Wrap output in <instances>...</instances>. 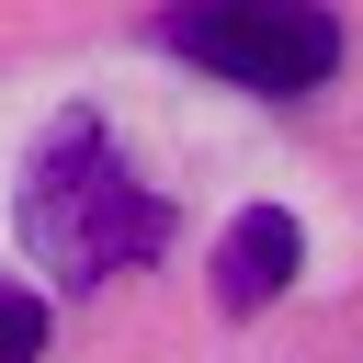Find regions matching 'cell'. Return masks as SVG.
<instances>
[{
  "mask_svg": "<svg viewBox=\"0 0 363 363\" xmlns=\"http://www.w3.org/2000/svg\"><path fill=\"white\" fill-rule=\"evenodd\" d=\"M23 238L57 284H125L136 261H159L170 204L136 182V159L102 113H57L23 159Z\"/></svg>",
  "mask_w": 363,
  "mask_h": 363,
  "instance_id": "obj_1",
  "label": "cell"
},
{
  "mask_svg": "<svg viewBox=\"0 0 363 363\" xmlns=\"http://www.w3.org/2000/svg\"><path fill=\"white\" fill-rule=\"evenodd\" d=\"M159 45L216 68L227 91H261V102H295V91H318L340 68V23L318 0H170Z\"/></svg>",
  "mask_w": 363,
  "mask_h": 363,
  "instance_id": "obj_2",
  "label": "cell"
},
{
  "mask_svg": "<svg viewBox=\"0 0 363 363\" xmlns=\"http://www.w3.org/2000/svg\"><path fill=\"white\" fill-rule=\"evenodd\" d=\"M295 261H306V227H295L284 204H250V216L216 238V306H227V318L272 306V295L295 284Z\"/></svg>",
  "mask_w": 363,
  "mask_h": 363,
  "instance_id": "obj_3",
  "label": "cell"
},
{
  "mask_svg": "<svg viewBox=\"0 0 363 363\" xmlns=\"http://www.w3.org/2000/svg\"><path fill=\"white\" fill-rule=\"evenodd\" d=\"M23 352H45V306L23 284H0V363H23Z\"/></svg>",
  "mask_w": 363,
  "mask_h": 363,
  "instance_id": "obj_4",
  "label": "cell"
}]
</instances>
